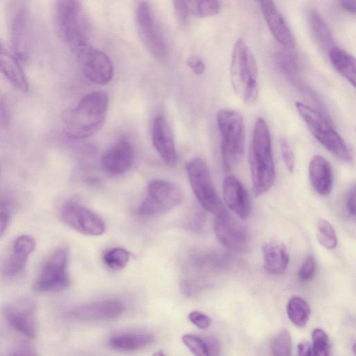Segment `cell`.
Instances as JSON below:
<instances>
[{
	"label": "cell",
	"mask_w": 356,
	"mask_h": 356,
	"mask_svg": "<svg viewBox=\"0 0 356 356\" xmlns=\"http://www.w3.org/2000/svg\"><path fill=\"white\" fill-rule=\"evenodd\" d=\"M108 99L100 91L84 96L77 106L62 114L64 131L74 139H83L94 134L102 126L108 111Z\"/></svg>",
	"instance_id": "1"
},
{
	"label": "cell",
	"mask_w": 356,
	"mask_h": 356,
	"mask_svg": "<svg viewBox=\"0 0 356 356\" xmlns=\"http://www.w3.org/2000/svg\"><path fill=\"white\" fill-rule=\"evenodd\" d=\"M248 161L254 192L257 196L261 195L272 187L275 179L270 134L261 118H257L254 126Z\"/></svg>",
	"instance_id": "2"
},
{
	"label": "cell",
	"mask_w": 356,
	"mask_h": 356,
	"mask_svg": "<svg viewBox=\"0 0 356 356\" xmlns=\"http://www.w3.org/2000/svg\"><path fill=\"white\" fill-rule=\"evenodd\" d=\"M230 81L235 93L244 103L255 102L259 93L257 65L253 53L241 38L236 42L232 51Z\"/></svg>",
	"instance_id": "3"
},
{
	"label": "cell",
	"mask_w": 356,
	"mask_h": 356,
	"mask_svg": "<svg viewBox=\"0 0 356 356\" xmlns=\"http://www.w3.org/2000/svg\"><path fill=\"white\" fill-rule=\"evenodd\" d=\"M55 18L62 38L75 54L88 44V24L79 0H56Z\"/></svg>",
	"instance_id": "4"
},
{
	"label": "cell",
	"mask_w": 356,
	"mask_h": 356,
	"mask_svg": "<svg viewBox=\"0 0 356 356\" xmlns=\"http://www.w3.org/2000/svg\"><path fill=\"white\" fill-rule=\"evenodd\" d=\"M220 136L222 160L226 170H231L241 159L244 150L245 126L243 116L230 109L217 113Z\"/></svg>",
	"instance_id": "5"
},
{
	"label": "cell",
	"mask_w": 356,
	"mask_h": 356,
	"mask_svg": "<svg viewBox=\"0 0 356 356\" xmlns=\"http://www.w3.org/2000/svg\"><path fill=\"white\" fill-rule=\"evenodd\" d=\"M296 110L314 137L331 154L350 161L351 154L345 141L320 113L300 102H296Z\"/></svg>",
	"instance_id": "6"
},
{
	"label": "cell",
	"mask_w": 356,
	"mask_h": 356,
	"mask_svg": "<svg viewBox=\"0 0 356 356\" xmlns=\"http://www.w3.org/2000/svg\"><path fill=\"white\" fill-rule=\"evenodd\" d=\"M186 172L191 188L201 206L216 214L224 207L213 185L207 163L195 158L186 165Z\"/></svg>",
	"instance_id": "7"
},
{
	"label": "cell",
	"mask_w": 356,
	"mask_h": 356,
	"mask_svg": "<svg viewBox=\"0 0 356 356\" xmlns=\"http://www.w3.org/2000/svg\"><path fill=\"white\" fill-rule=\"evenodd\" d=\"M69 252L66 248H57L44 264L33 284L40 292H58L70 284Z\"/></svg>",
	"instance_id": "8"
},
{
	"label": "cell",
	"mask_w": 356,
	"mask_h": 356,
	"mask_svg": "<svg viewBox=\"0 0 356 356\" xmlns=\"http://www.w3.org/2000/svg\"><path fill=\"white\" fill-rule=\"evenodd\" d=\"M181 200V193L174 184L154 179L149 183L138 211L147 216L163 213L177 207Z\"/></svg>",
	"instance_id": "9"
},
{
	"label": "cell",
	"mask_w": 356,
	"mask_h": 356,
	"mask_svg": "<svg viewBox=\"0 0 356 356\" xmlns=\"http://www.w3.org/2000/svg\"><path fill=\"white\" fill-rule=\"evenodd\" d=\"M136 17L138 32L145 47L156 58L165 59L168 47L150 5L146 1L141 2Z\"/></svg>",
	"instance_id": "10"
},
{
	"label": "cell",
	"mask_w": 356,
	"mask_h": 356,
	"mask_svg": "<svg viewBox=\"0 0 356 356\" xmlns=\"http://www.w3.org/2000/svg\"><path fill=\"white\" fill-rule=\"evenodd\" d=\"M60 216L67 226L87 236H99L106 230L104 220L100 216L74 201L62 206Z\"/></svg>",
	"instance_id": "11"
},
{
	"label": "cell",
	"mask_w": 356,
	"mask_h": 356,
	"mask_svg": "<svg viewBox=\"0 0 356 356\" xmlns=\"http://www.w3.org/2000/svg\"><path fill=\"white\" fill-rule=\"evenodd\" d=\"M36 312L35 302L29 298L13 300L3 308V316L10 326L30 339H34L37 335Z\"/></svg>",
	"instance_id": "12"
},
{
	"label": "cell",
	"mask_w": 356,
	"mask_h": 356,
	"mask_svg": "<svg viewBox=\"0 0 356 356\" xmlns=\"http://www.w3.org/2000/svg\"><path fill=\"white\" fill-rule=\"evenodd\" d=\"M76 55L83 75L90 82L97 85H106L111 81L113 66L105 53L88 44Z\"/></svg>",
	"instance_id": "13"
},
{
	"label": "cell",
	"mask_w": 356,
	"mask_h": 356,
	"mask_svg": "<svg viewBox=\"0 0 356 356\" xmlns=\"http://www.w3.org/2000/svg\"><path fill=\"white\" fill-rule=\"evenodd\" d=\"M214 216V231L220 243L231 250H245L249 241L245 227L225 208Z\"/></svg>",
	"instance_id": "14"
},
{
	"label": "cell",
	"mask_w": 356,
	"mask_h": 356,
	"mask_svg": "<svg viewBox=\"0 0 356 356\" xmlns=\"http://www.w3.org/2000/svg\"><path fill=\"white\" fill-rule=\"evenodd\" d=\"M124 309L122 301L109 298L80 305L71 310L68 315L79 321H111L120 317Z\"/></svg>",
	"instance_id": "15"
},
{
	"label": "cell",
	"mask_w": 356,
	"mask_h": 356,
	"mask_svg": "<svg viewBox=\"0 0 356 356\" xmlns=\"http://www.w3.org/2000/svg\"><path fill=\"white\" fill-rule=\"evenodd\" d=\"M10 24L13 51L19 60H24L28 56L30 42L29 14L24 5L17 3L13 6Z\"/></svg>",
	"instance_id": "16"
},
{
	"label": "cell",
	"mask_w": 356,
	"mask_h": 356,
	"mask_svg": "<svg viewBox=\"0 0 356 356\" xmlns=\"http://www.w3.org/2000/svg\"><path fill=\"white\" fill-rule=\"evenodd\" d=\"M134 161V147L128 139L122 138L102 154L100 163L104 172L116 176L128 171Z\"/></svg>",
	"instance_id": "17"
},
{
	"label": "cell",
	"mask_w": 356,
	"mask_h": 356,
	"mask_svg": "<svg viewBox=\"0 0 356 356\" xmlns=\"http://www.w3.org/2000/svg\"><path fill=\"white\" fill-rule=\"evenodd\" d=\"M152 138L155 149L165 165L171 168L175 166L177 152L174 137L163 116L160 115L154 119Z\"/></svg>",
	"instance_id": "18"
},
{
	"label": "cell",
	"mask_w": 356,
	"mask_h": 356,
	"mask_svg": "<svg viewBox=\"0 0 356 356\" xmlns=\"http://www.w3.org/2000/svg\"><path fill=\"white\" fill-rule=\"evenodd\" d=\"M224 200L227 207L241 219L247 218L251 211L248 191L240 180L233 175L227 176L223 181Z\"/></svg>",
	"instance_id": "19"
},
{
	"label": "cell",
	"mask_w": 356,
	"mask_h": 356,
	"mask_svg": "<svg viewBox=\"0 0 356 356\" xmlns=\"http://www.w3.org/2000/svg\"><path fill=\"white\" fill-rule=\"evenodd\" d=\"M267 26L274 38L285 48L293 49L294 38L273 0L259 3Z\"/></svg>",
	"instance_id": "20"
},
{
	"label": "cell",
	"mask_w": 356,
	"mask_h": 356,
	"mask_svg": "<svg viewBox=\"0 0 356 356\" xmlns=\"http://www.w3.org/2000/svg\"><path fill=\"white\" fill-rule=\"evenodd\" d=\"M35 245V241L31 236L24 234L18 236L13 243L11 255L3 267V275L12 277L19 273Z\"/></svg>",
	"instance_id": "21"
},
{
	"label": "cell",
	"mask_w": 356,
	"mask_h": 356,
	"mask_svg": "<svg viewBox=\"0 0 356 356\" xmlns=\"http://www.w3.org/2000/svg\"><path fill=\"white\" fill-rule=\"evenodd\" d=\"M309 177L314 189L321 195L330 194L333 173L330 163L321 155H314L309 163Z\"/></svg>",
	"instance_id": "22"
},
{
	"label": "cell",
	"mask_w": 356,
	"mask_h": 356,
	"mask_svg": "<svg viewBox=\"0 0 356 356\" xmlns=\"http://www.w3.org/2000/svg\"><path fill=\"white\" fill-rule=\"evenodd\" d=\"M0 73L17 90L26 92L29 84L19 58L0 43Z\"/></svg>",
	"instance_id": "23"
},
{
	"label": "cell",
	"mask_w": 356,
	"mask_h": 356,
	"mask_svg": "<svg viewBox=\"0 0 356 356\" xmlns=\"http://www.w3.org/2000/svg\"><path fill=\"white\" fill-rule=\"evenodd\" d=\"M264 264L271 274H281L287 268L289 257L285 245L279 241L270 240L262 245Z\"/></svg>",
	"instance_id": "24"
},
{
	"label": "cell",
	"mask_w": 356,
	"mask_h": 356,
	"mask_svg": "<svg viewBox=\"0 0 356 356\" xmlns=\"http://www.w3.org/2000/svg\"><path fill=\"white\" fill-rule=\"evenodd\" d=\"M154 340V337L147 332H127L113 335L109 339L108 344L115 350L132 351L149 346Z\"/></svg>",
	"instance_id": "25"
},
{
	"label": "cell",
	"mask_w": 356,
	"mask_h": 356,
	"mask_svg": "<svg viewBox=\"0 0 356 356\" xmlns=\"http://www.w3.org/2000/svg\"><path fill=\"white\" fill-rule=\"evenodd\" d=\"M309 27L312 37L316 44L324 51L328 53L334 45L332 33L321 15L312 10L308 16Z\"/></svg>",
	"instance_id": "26"
},
{
	"label": "cell",
	"mask_w": 356,
	"mask_h": 356,
	"mask_svg": "<svg viewBox=\"0 0 356 356\" xmlns=\"http://www.w3.org/2000/svg\"><path fill=\"white\" fill-rule=\"evenodd\" d=\"M327 54L335 70L353 86H355V59L354 56L336 46L331 49Z\"/></svg>",
	"instance_id": "27"
},
{
	"label": "cell",
	"mask_w": 356,
	"mask_h": 356,
	"mask_svg": "<svg viewBox=\"0 0 356 356\" xmlns=\"http://www.w3.org/2000/svg\"><path fill=\"white\" fill-rule=\"evenodd\" d=\"M286 313L290 321L297 327H303L309 321L310 307L307 302L300 296H293L286 305Z\"/></svg>",
	"instance_id": "28"
},
{
	"label": "cell",
	"mask_w": 356,
	"mask_h": 356,
	"mask_svg": "<svg viewBox=\"0 0 356 356\" xmlns=\"http://www.w3.org/2000/svg\"><path fill=\"white\" fill-rule=\"evenodd\" d=\"M292 49L285 48L278 51L275 60L280 70L289 79L295 80L300 73V64L297 55Z\"/></svg>",
	"instance_id": "29"
},
{
	"label": "cell",
	"mask_w": 356,
	"mask_h": 356,
	"mask_svg": "<svg viewBox=\"0 0 356 356\" xmlns=\"http://www.w3.org/2000/svg\"><path fill=\"white\" fill-rule=\"evenodd\" d=\"M188 12L197 17H207L217 15L220 4L217 0H187Z\"/></svg>",
	"instance_id": "30"
},
{
	"label": "cell",
	"mask_w": 356,
	"mask_h": 356,
	"mask_svg": "<svg viewBox=\"0 0 356 356\" xmlns=\"http://www.w3.org/2000/svg\"><path fill=\"white\" fill-rule=\"evenodd\" d=\"M104 264L110 269L124 268L130 259V252L122 248H113L106 251L102 257Z\"/></svg>",
	"instance_id": "31"
},
{
	"label": "cell",
	"mask_w": 356,
	"mask_h": 356,
	"mask_svg": "<svg viewBox=\"0 0 356 356\" xmlns=\"http://www.w3.org/2000/svg\"><path fill=\"white\" fill-rule=\"evenodd\" d=\"M316 236L318 242L327 249L332 250L337 245V238L334 229L326 220H320L318 222Z\"/></svg>",
	"instance_id": "32"
},
{
	"label": "cell",
	"mask_w": 356,
	"mask_h": 356,
	"mask_svg": "<svg viewBox=\"0 0 356 356\" xmlns=\"http://www.w3.org/2000/svg\"><path fill=\"white\" fill-rule=\"evenodd\" d=\"M292 343L289 332L283 329L271 340L270 350L273 355L287 356L291 354Z\"/></svg>",
	"instance_id": "33"
},
{
	"label": "cell",
	"mask_w": 356,
	"mask_h": 356,
	"mask_svg": "<svg viewBox=\"0 0 356 356\" xmlns=\"http://www.w3.org/2000/svg\"><path fill=\"white\" fill-rule=\"evenodd\" d=\"M312 355L316 356H326L329 355L330 344L327 334L322 329L316 328L312 334Z\"/></svg>",
	"instance_id": "34"
},
{
	"label": "cell",
	"mask_w": 356,
	"mask_h": 356,
	"mask_svg": "<svg viewBox=\"0 0 356 356\" xmlns=\"http://www.w3.org/2000/svg\"><path fill=\"white\" fill-rule=\"evenodd\" d=\"M184 344L195 355H209L206 341L204 337L192 334H186L181 338Z\"/></svg>",
	"instance_id": "35"
},
{
	"label": "cell",
	"mask_w": 356,
	"mask_h": 356,
	"mask_svg": "<svg viewBox=\"0 0 356 356\" xmlns=\"http://www.w3.org/2000/svg\"><path fill=\"white\" fill-rule=\"evenodd\" d=\"M316 269V265L314 258L312 256H308L298 270V277L302 281H309L314 276Z\"/></svg>",
	"instance_id": "36"
},
{
	"label": "cell",
	"mask_w": 356,
	"mask_h": 356,
	"mask_svg": "<svg viewBox=\"0 0 356 356\" xmlns=\"http://www.w3.org/2000/svg\"><path fill=\"white\" fill-rule=\"evenodd\" d=\"M280 148L286 168L289 172L292 173L294 170L295 159L293 150L285 138H282L280 141Z\"/></svg>",
	"instance_id": "37"
},
{
	"label": "cell",
	"mask_w": 356,
	"mask_h": 356,
	"mask_svg": "<svg viewBox=\"0 0 356 356\" xmlns=\"http://www.w3.org/2000/svg\"><path fill=\"white\" fill-rule=\"evenodd\" d=\"M189 321L202 330L207 329L211 325L210 318L200 311H193L188 315Z\"/></svg>",
	"instance_id": "38"
},
{
	"label": "cell",
	"mask_w": 356,
	"mask_h": 356,
	"mask_svg": "<svg viewBox=\"0 0 356 356\" xmlns=\"http://www.w3.org/2000/svg\"><path fill=\"white\" fill-rule=\"evenodd\" d=\"M172 3L177 22L180 24H184L188 13L187 0H172Z\"/></svg>",
	"instance_id": "39"
},
{
	"label": "cell",
	"mask_w": 356,
	"mask_h": 356,
	"mask_svg": "<svg viewBox=\"0 0 356 356\" xmlns=\"http://www.w3.org/2000/svg\"><path fill=\"white\" fill-rule=\"evenodd\" d=\"M9 355H38L35 349L25 342L17 343L10 350Z\"/></svg>",
	"instance_id": "40"
},
{
	"label": "cell",
	"mask_w": 356,
	"mask_h": 356,
	"mask_svg": "<svg viewBox=\"0 0 356 356\" xmlns=\"http://www.w3.org/2000/svg\"><path fill=\"white\" fill-rule=\"evenodd\" d=\"M186 64L195 74H202L205 70V65L199 56H190L186 60Z\"/></svg>",
	"instance_id": "41"
},
{
	"label": "cell",
	"mask_w": 356,
	"mask_h": 356,
	"mask_svg": "<svg viewBox=\"0 0 356 356\" xmlns=\"http://www.w3.org/2000/svg\"><path fill=\"white\" fill-rule=\"evenodd\" d=\"M346 211L350 216H355V186H353L346 197Z\"/></svg>",
	"instance_id": "42"
},
{
	"label": "cell",
	"mask_w": 356,
	"mask_h": 356,
	"mask_svg": "<svg viewBox=\"0 0 356 356\" xmlns=\"http://www.w3.org/2000/svg\"><path fill=\"white\" fill-rule=\"evenodd\" d=\"M204 225V216L201 212H196L191 216L188 221V227L193 231L202 229Z\"/></svg>",
	"instance_id": "43"
},
{
	"label": "cell",
	"mask_w": 356,
	"mask_h": 356,
	"mask_svg": "<svg viewBox=\"0 0 356 356\" xmlns=\"http://www.w3.org/2000/svg\"><path fill=\"white\" fill-rule=\"evenodd\" d=\"M209 355H218L220 350V344L218 341L212 336L204 337Z\"/></svg>",
	"instance_id": "44"
},
{
	"label": "cell",
	"mask_w": 356,
	"mask_h": 356,
	"mask_svg": "<svg viewBox=\"0 0 356 356\" xmlns=\"http://www.w3.org/2000/svg\"><path fill=\"white\" fill-rule=\"evenodd\" d=\"M10 221V215L7 210H0V238L6 231Z\"/></svg>",
	"instance_id": "45"
},
{
	"label": "cell",
	"mask_w": 356,
	"mask_h": 356,
	"mask_svg": "<svg viewBox=\"0 0 356 356\" xmlns=\"http://www.w3.org/2000/svg\"><path fill=\"white\" fill-rule=\"evenodd\" d=\"M298 353L299 355L310 356L312 355V344L308 342H301L298 343Z\"/></svg>",
	"instance_id": "46"
},
{
	"label": "cell",
	"mask_w": 356,
	"mask_h": 356,
	"mask_svg": "<svg viewBox=\"0 0 356 356\" xmlns=\"http://www.w3.org/2000/svg\"><path fill=\"white\" fill-rule=\"evenodd\" d=\"M341 8L351 14H355L356 10L355 0H339Z\"/></svg>",
	"instance_id": "47"
},
{
	"label": "cell",
	"mask_w": 356,
	"mask_h": 356,
	"mask_svg": "<svg viewBox=\"0 0 356 356\" xmlns=\"http://www.w3.org/2000/svg\"><path fill=\"white\" fill-rule=\"evenodd\" d=\"M4 205H5V202H3V201L0 200V208L3 207Z\"/></svg>",
	"instance_id": "48"
},
{
	"label": "cell",
	"mask_w": 356,
	"mask_h": 356,
	"mask_svg": "<svg viewBox=\"0 0 356 356\" xmlns=\"http://www.w3.org/2000/svg\"><path fill=\"white\" fill-rule=\"evenodd\" d=\"M259 3L264 1V0H257Z\"/></svg>",
	"instance_id": "49"
},
{
	"label": "cell",
	"mask_w": 356,
	"mask_h": 356,
	"mask_svg": "<svg viewBox=\"0 0 356 356\" xmlns=\"http://www.w3.org/2000/svg\"><path fill=\"white\" fill-rule=\"evenodd\" d=\"M0 174H1V168H0Z\"/></svg>",
	"instance_id": "50"
}]
</instances>
